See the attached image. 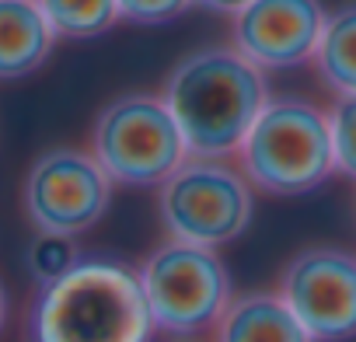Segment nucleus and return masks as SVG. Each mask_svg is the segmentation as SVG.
<instances>
[{"instance_id":"nucleus-1","label":"nucleus","mask_w":356,"mask_h":342,"mask_svg":"<svg viewBox=\"0 0 356 342\" xmlns=\"http://www.w3.org/2000/svg\"><path fill=\"white\" fill-rule=\"evenodd\" d=\"M189 157L234 161L255 119L269 105L266 70L227 46H203L178 60L161 88Z\"/></svg>"},{"instance_id":"nucleus-2","label":"nucleus","mask_w":356,"mask_h":342,"mask_svg":"<svg viewBox=\"0 0 356 342\" xmlns=\"http://www.w3.org/2000/svg\"><path fill=\"white\" fill-rule=\"evenodd\" d=\"M154 332L140 272L112 259H81L29 311L32 342H150Z\"/></svg>"},{"instance_id":"nucleus-3","label":"nucleus","mask_w":356,"mask_h":342,"mask_svg":"<svg viewBox=\"0 0 356 342\" xmlns=\"http://www.w3.org/2000/svg\"><path fill=\"white\" fill-rule=\"evenodd\" d=\"M234 164L262 196H307L321 189L335 175L328 108L297 95H273Z\"/></svg>"},{"instance_id":"nucleus-4","label":"nucleus","mask_w":356,"mask_h":342,"mask_svg":"<svg viewBox=\"0 0 356 342\" xmlns=\"http://www.w3.org/2000/svg\"><path fill=\"white\" fill-rule=\"evenodd\" d=\"M88 150L115 186L129 189H157L189 161L168 101L150 91H126L105 101L91 122Z\"/></svg>"},{"instance_id":"nucleus-5","label":"nucleus","mask_w":356,"mask_h":342,"mask_svg":"<svg viewBox=\"0 0 356 342\" xmlns=\"http://www.w3.org/2000/svg\"><path fill=\"white\" fill-rule=\"evenodd\" d=\"M255 213V189L234 161L189 157L157 186V217L168 238L224 248L238 241Z\"/></svg>"},{"instance_id":"nucleus-6","label":"nucleus","mask_w":356,"mask_h":342,"mask_svg":"<svg viewBox=\"0 0 356 342\" xmlns=\"http://www.w3.org/2000/svg\"><path fill=\"white\" fill-rule=\"evenodd\" d=\"M136 272L154 328L168 335L213 332L234 297L224 259L217 255V248L203 245L168 238L140 262Z\"/></svg>"},{"instance_id":"nucleus-7","label":"nucleus","mask_w":356,"mask_h":342,"mask_svg":"<svg viewBox=\"0 0 356 342\" xmlns=\"http://www.w3.org/2000/svg\"><path fill=\"white\" fill-rule=\"evenodd\" d=\"M112 189L115 182L88 147H49L25 171L22 210L35 234L77 238L108 213Z\"/></svg>"},{"instance_id":"nucleus-8","label":"nucleus","mask_w":356,"mask_h":342,"mask_svg":"<svg viewBox=\"0 0 356 342\" xmlns=\"http://www.w3.org/2000/svg\"><path fill=\"white\" fill-rule=\"evenodd\" d=\"M276 293L314 342L356 339V255L335 245L293 252L276 279Z\"/></svg>"},{"instance_id":"nucleus-9","label":"nucleus","mask_w":356,"mask_h":342,"mask_svg":"<svg viewBox=\"0 0 356 342\" xmlns=\"http://www.w3.org/2000/svg\"><path fill=\"white\" fill-rule=\"evenodd\" d=\"M325 18L321 0H252L231 15V46L266 74L293 70L314 60Z\"/></svg>"},{"instance_id":"nucleus-10","label":"nucleus","mask_w":356,"mask_h":342,"mask_svg":"<svg viewBox=\"0 0 356 342\" xmlns=\"http://www.w3.org/2000/svg\"><path fill=\"white\" fill-rule=\"evenodd\" d=\"M213 342H314L276 290L234 293L213 328Z\"/></svg>"},{"instance_id":"nucleus-11","label":"nucleus","mask_w":356,"mask_h":342,"mask_svg":"<svg viewBox=\"0 0 356 342\" xmlns=\"http://www.w3.org/2000/svg\"><path fill=\"white\" fill-rule=\"evenodd\" d=\"M56 46V32L35 0H0V81L35 74Z\"/></svg>"},{"instance_id":"nucleus-12","label":"nucleus","mask_w":356,"mask_h":342,"mask_svg":"<svg viewBox=\"0 0 356 342\" xmlns=\"http://www.w3.org/2000/svg\"><path fill=\"white\" fill-rule=\"evenodd\" d=\"M311 67L332 95H356V0L328 11Z\"/></svg>"},{"instance_id":"nucleus-13","label":"nucleus","mask_w":356,"mask_h":342,"mask_svg":"<svg viewBox=\"0 0 356 342\" xmlns=\"http://www.w3.org/2000/svg\"><path fill=\"white\" fill-rule=\"evenodd\" d=\"M56 39H98L119 25V0H35Z\"/></svg>"},{"instance_id":"nucleus-14","label":"nucleus","mask_w":356,"mask_h":342,"mask_svg":"<svg viewBox=\"0 0 356 342\" xmlns=\"http://www.w3.org/2000/svg\"><path fill=\"white\" fill-rule=\"evenodd\" d=\"M25 262H29L32 279L39 286H49L81 262V252H77V241L67 234H35L25 252Z\"/></svg>"},{"instance_id":"nucleus-15","label":"nucleus","mask_w":356,"mask_h":342,"mask_svg":"<svg viewBox=\"0 0 356 342\" xmlns=\"http://www.w3.org/2000/svg\"><path fill=\"white\" fill-rule=\"evenodd\" d=\"M335 171L356 182V95H335L328 108Z\"/></svg>"},{"instance_id":"nucleus-16","label":"nucleus","mask_w":356,"mask_h":342,"mask_svg":"<svg viewBox=\"0 0 356 342\" xmlns=\"http://www.w3.org/2000/svg\"><path fill=\"white\" fill-rule=\"evenodd\" d=\"M196 0H119V18L133 25H164L182 18Z\"/></svg>"},{"instance_id":"nucleus-17","label":"nucleus","mask_w":356,"mask_h":342,"mask_svg":"<svg viewBox=\"0 0 356 342\" xmlns=\"http://www.w3.org/2000/svg\"><path fill=\"white\" fill-rule=\"evenodd\" d=\"M196 4H203V8H210V11H217V15H238L245 4H252V0H196Z\"/></svg>"},{"instance_id":"nucleus-18","label":"nucleus","mask_w":356,"mask_h":342,"mask_svg":"<svg viewBox=\"0 0 356 342\" xmlns=\"http://www.w3.org/2000/svg\"><path fill=\"white\" fill-rule=\"evenodd\" d=\"M8 311H11V304H8V290H4V283H0V332H4V325H8Z\"/></svg>"},{"instance_id":"nucleus-19","label":"nucleus","mask_w":356,"mask_h":342,"mask_svg":"<svg viewBox=\"0 0 356 342\" xmlns=\"http://www.w3.org/2000/svg\"><path fill=\"white\" fill-rule=\"evenodd\" d=\"M186 342H193V339H186Z\"/></svg>"}]
</instances>
